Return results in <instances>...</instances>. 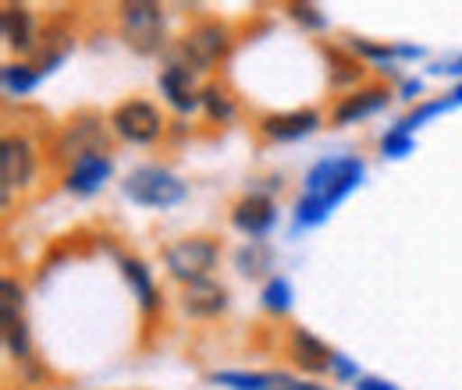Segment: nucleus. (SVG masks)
Wrapping results in <instances>:
<instances>
[{
	"instance_id": "5",
	"label": "nucleus",
	"mask_w": 462,
	"mask_h": 390,
	"mask_svg": "<svg viewBox=\"0 0 462 390\" xmlns=\"http://www.w3.org/2000/svg\"><path fill=\"white\" fill-rule=\"evenodd\" d=\"M111 150V124H104V117L97 113H79L71 124H64V132L54 142V160L71 168L82 157H104Z\"/></svg>"
},
{
	"instance_id": "19",
	"label": "nucleus",
	"mask_w": 462,
	"mask_h": 390,
	"mask_svg": "<svg viewBox=\"0 0 462 390\" xmlns=\"http://www.w3.org/2000/svg\"><path fill=\"white\" fill-rule=\"evenodd\" d=\"M199 107L207 111L210 121L225 124V121L235 117V96L228 93V86H221V82H207V86L199 89Z\"/></svg>"
},
{
	"instance_id": "31",
	"label": "nucleus",
	"mask_w": 462,
	"mask_h": 390,
	"mask_svg": "<svg viewBox=\"0 0 462 390\" xmlns=\"http://www.w3.org/2000/svg\"><path fill=\"white\" fill-rule=\"evenodd\" d=\"M423 50L420 47H395V57H420Z\"/></svg>"
},
{
	"instance_id": "25",
	"label": "nucleus",
	"mask_w": 462,
	"mask_h": 390,
	"mask_svg": "<svg viewBox=\"0 0 462 390\" xmlns=\"http://www.w3.org/2000/svg\"><path fill=\"white\" fill-rule=\"evenodd\" d=\"M348 50L359 57H366V60H377V64H392V57H395V47H384V43H370V40H348Z\"/></svg>"
},
{
	"instance_id": "18",
	"label": "nucleus",
	"mask_w": 462,
	"mask_h": 390,
	"mask_svg": "<svg viewBox=\"0 0 462 390\" xmlns=\"http://www.w3.org/2000/svg\"><path fill=\"white\" fill-rule=\"evenodd\" d=\"M324 57H328V82H331L335 89H342V86H356V82L366 75L363 60L352 54V50H342V47H324Z\"/></svg>"
},
{
	"instance_id": "23",
	"label": "nucleus",
	"mask_w": 462,
	"mask_h": 390,
	"mask_svg": "<svg viewBox=\"0 0 462 390\" xmlns=\"http://www.w3.org/2000/svg\"><path fill=\"white\" fill-rule=\"evenodd\" d=\"M331 217V210L320 203V199H313V195H299V203H295V227H313V223H324Z\"/></svg>"
},
{
	"instance_id": "20",
	"label": "nucleus",
	"mask_w": 462,
	"mask_h": 390,
	"mask_svg": "<svg viewBox=\"0 0 462 390\" xmlns=\"http://www.w3.org/2000/svg\"><path fill=\"white\" fill-rule=\"evenodd\" d=\"M0 78H4V93H7V96H25V93L36 89V82H40L43 75L36 71V64H29V60H14V64H4Z\"/></svg>"
},
{
	"instance_id": "14",
	"label": "nucleus",
	"mask_w": 462,
	"mask_h": 390,
	"mask_svg": "<svg viewBox=\"0 0 462 390\" xmlns=\"http://www.w3.org/2000/svg\"><path fill=\"white\" fill-rule=\"evenodd\" d=\"M157 86H161L164 100L178 113H192L199 107V89H196V71L192 68H185L178 60H168L164 71L157 75Z\"/></svg>"
},
{
	"instance_id": "26",
	"label": "nucleus",
	"mask_w": 462,
	"mask_h": 390,
	"mask_svg": "<svg viewBox=\"0 0 462 390\" xmlns=\"http://www.w3.org/2000/svg\"><path fill=\"white\" fill-rule=\"evenodd\" d=\"M285 11H289L302 29H313V32H317V29H324V25H328V18H324V11H320L317 4H289Z\"/></svg>"
},
{
	"instance_id": "1",
	"label": "nucleus",
	"mask_w": 462,
	"mask_h": 390,
	"mask_svg": "<svg viewBox=\"0 0 462 390\" xmlns=\"http://www.w3.org/2000/svg\"><path fill=\"white\" fill-rule=\"evenodd\" d=\"M117 36L139 57H153L168 47V18L157 0H128L117 7Z\"/></svg>"
},
{
	"instance_id": "21",
	"label": "nucleus",
	"mask_w": 462,
	"mask_h": 390,
	"mask_svg": "<svg viewBox=\"0 0 462 390\" xmlns=\"http://www.w3.org/2000/svg\"><path fill=\"white\" fill-rule=\"evenodd\" d=\"M235 263H238V270H242L245 277H263V274L274 267V252H271L263 241H249L245 249H238Z\"/></svg>"
},
{
	"instance_id": "10",
	"label": "nucleus",
	"mask_w": 462,
	"mask_h": 390,
	"mask_svg": "<svg viewBox=\"0 0 462 390\" xmlns=\"http://www.w3.org/2000/svg\"><path fill=\"white\" fill-rule=\"evenodd\" d=\"M285 351H289L291 366L302 369L306 376H328L331 366H335V351H331L320 337L310 334V331H302V327H291L289 331Z\"/></svg>"
},
{
	"instance_id": "16",
	"label": "nucleus",
	"mask_w": 462,
	"mask_h": 390,
	"mask_svg": "<svg viewBox=\"0 0 462 390\" xmlns=\"http://www.w3.org/2000/svg\"><path fill=\"white\" fill-rule=\"evenodd\" d=\"M111 177V157H82L71 168H64V188L71 195H93Z\"/></svg>"
},
{
	"instance_id": "30",
	"label": "nucleus",
	"mask_w": 462,
	"mask_h": 390,
	"mask_svg": "<svg viewBox=\"0 0 462 390\" xmlns=\"http://www.w3.org/2000/svg\"><path fill=\"white\" fill-rule=\"evenodd\" d=\"M423 93V86H420V78H409V82H402V96L405 100H416Z\"/></svg>"
},
{
	"instance_id": "22",
	"label": "nucleus",
	"mask_w": 462,
	"mask_h": 390,
	"mask_svg": "<svg viewBox=\"0 0 462 390\" xmlns=\"http://www.w3.org/2000/svg\"><path fill=\"white\" fill-rule=\"evenodd\" d=\"M263 309L274 316H285L291 309V284L285 277H267L263 284Z\"/></svg>"
},
{
	"instance_id": "15",
	"label": "nucleus",
	"mask_w": 462,
	"mask_h": 390,
	"mask_svg": "<svg viewBox=\"0 0 462 390\" xmlns=\"http://www.w3.org/2000/svg\"><path fill=\"white\" fill-rule=\"evenodd\" d=\"M388 100H392V89H388V86H363V89H352L348 96H342V100L335 104L331 124H338V128H342V124H356V121L377 113L381 107H388Z\"/></svg>"
},
{
	"instance_id": "29",
	"label": "nucleus",
	"mask_w": 462,
	"mask_h": 390,
	"mask_svg": "<svg viewBox=\"0 0 462 390\" xmlns=\"http://www.w3.org/2000/svg\"><path fill=\"white\" fill-rule=\"evenodd\" d=\"M434 75H462V57H456V60H441L438 68H434Z\"/></svg>"
},
{
	"instance_id": "4",
	"label": "nucleus",
	"mask_w": 462,
	"mask_h": 390,
	"mask_svg": "<svg viewBox=\"0 0 462 390\" xmlns=\"http://www.w3.org/2000/svg\"><path fill=\"white\" fill-rule=\"evenodd\" d=\"M125 195L139 206H150V210H171L178 203L189 199V185L164 168H135L125 177Z\"/></svg>"
},
{
	"instance_id": "24",
	"label": "nucleus",
	"mask_w": 462,
	"mask_h": 390,
	"mask_svg": "<svg viewBox=\"0 0 462 390\" xmlns=\"http://www.w3.org/2000/svg\"><path fill=\"white\" fill-rule=\"evenodd\" d=\"M412 150H416V142H412V135L402 132V128H392V132L381 139V153L392 157V160H402V157H409Z\"/></svg>"
},
{
	"instance_id": "6",
	"label": "nucleus",
	"mask_w": 462,
	"mask_h": 390,
	"mask_svg": "<svg viewBox=\"0 0 462 390\" xmlns=\"http://www.w3.org/2000/svg\"><path fill=\"white\" fill-rule=\"evenodd\" d=\"M0 334H4V348L14 362H32V340H29V327H25V291L14 277H4L0 284Z\"/></svg>"
},
{
	"instance_id": "28",
	"label": "nucleus",
	"mask_w": 462,
	"mask_h": 390,
	"mask_svg": "<svg viewBox=\"0 0 462 390\" xmlns=\"http://www.w3.org/2000/svg\"><path fill=\"white\" fill-rule=\"evenodd\" d=\"M356 390H399V387H392L388 380H377V376H359Z\"/></svg>"
},
{
	"instance_id": "32",
	"label": "nucleus",
	"mask_w": 462,
	"mask_h": 390,
	"mask_svg": "<svg viewBox=\"0 0 462 390\" xmlns=\"http://www.w3.org/2000/svg\"><path fill=\"white\" fill-rule=\"evenodd\" d=\"M302 390H324V387H317V384H302Z\"/></svg>"
},
{
	"instance_id": "9",
	"label": "nucleus",
	"mask_w": 462,
	"mask_h": 390,
	"mask_svg": "<svg viewBox=\"0 0 462 390\" xmlns=\"http://www.w3.org/2000/svg\"><path fill=\"white\" fill-rule=\"evenodd\" d=\"M0 32H4L7 50H14L18 57L40 54L43 32H40V25H36V14H32L25 4H4V7H0Z\"/></svg>"
},
{
	"instance_id": "2",
	"label": "nucleus",
	"mask_w": 462,
	"mask_h": 390,
	"mask_svg": "<svg viewBox=\"0 0 462 390\" xmlns=\"http://www.w3.org/2000/svg\"><path fill=\"white\" fill-rule=\"evenodd\" d=\"M231 47H235V36H231L228 25L217 22V18H207V22H196V25L174 43L171 60L192 68L196 75H207V71H214L217 64L228 60Z\"/></svg>"
},
{
	"instance_id": "27",
	"label": "nucleus",
	"mask_w": 462,
	"mask_h": 390,
	"mask_svg": "<svg viewBox=\"0 0 462 390\" xmlns=\"http://www.w3.org/2000/svg\"><path fill=\"white\" fill-rule=\"evenodd\" d=\"M331 376H338V380H359L356 366L348 362L346 355H338V351H335V366H331Z\"/></svg>"
},
{
	"instance_id": "13",
	"label": "nucleus",
	"mask_w": 462,
	"mask_h": 390,
	"mask_svg": "<svg viewBox=\"0 0 462 390\" xmlns=\"http://www.w3.org/2000/svg\"><path fill=\"white\" fill-rule=\"evenodd\" d=\"M181 309L192 320H217L228 309V287L221 280L207 277L181 287Z\"/></svg>"
},
{
	"instance_id": "12",
	"label": "nucleus",
	"mask_w": 462,
	"mask_h": 390,
	"mask_svg": "<svg viewBox=\"0 0 462 390\" xmlns=\"http://www.w3.org/2000/svg\"><path fill=\"white\" fill-rule=\"evenodd\" d=\"M320 111L313 107H299V111L285 113H267L260 117V135L263 139H274V142H295V139H306L320 128Z\"/></svg>"
},
{
	"instance_id": "17",
	"label": "nucleus",
	"mask_w": 462,
	"mask_h": 390,
	"mask_svg": "<svg viewBox=\"0 0 462 390\" xmlns=\"http://www.w3.org/2000/svg\"><path fill=\"white\" fill-rule=\"evenodd\" d=\"M117 263H121V274H125V280H128V287H132L139 309H143L146 316L157 313V309H161V291H157V284H153L150 267H146L143 259H135V256H121Z\"/></svg>"
},
{
	"instance_id": "3",
	"label": "nucleus",
	"mask_w": 462,
	"mask_h": 390,
	"mask_svg": "<svg viewBox=\"0 0 462 390\" xmlns=\"http://www.w3.org/2000/svg\"><path fill=\"white\" fill-rule=\"evenodd\" d=\"M221 263V241H214L210 234H189L178 238L164 249V267L181 287L207 280Z\"/></svg>"
},
{
	"instance_id": "8",
	"label": "nucleus",
	"mask_w": 462,
	"mask_h": 390,
	"mask_svg": "<svg viewBox=\"0 0 462 390\" xmlns=\"http://www.w3.org/2000/svg\"><path fill=\"white\" fill-rule=\"evenodd\" d=\"M0 177H4V210L11 206L14 188H29L36 177V146L25 135H4L0 142Z\"/></svg>"
},
{
	"instance_id": "7",
	"label": "nucleus",
	"mask_w": 462,
	"mask_h": 390,
	"mask_svg": "<svg viewBox=\"0 0 462 390\" xmlns=\"http://www.w3.org/2000/svg\"><path fill=\"white\" fill-rule=\"evenodd\" d=\"M107 124L117 139H125L132 146H150L164 135V113L150 100H121L107 117Z\"/></svg>"
},
{
	"instance_id": "11",
	"label": "nucleus",
	"mask_w": 462,
	"mask_h": 390,
	"mask_svg": "<svg viewBox=\"0 0 462 390\" xmlns=\"http://www.w3.org/2000/svg\"><path fill=\"white\" fill-rule=\"evenodd\" d=\"M231 223H235V231H242V234H249L253 241H260V238L271 234V227L278 223V206H274L271 195L249 192V195H242V199L231 206Z\"/></svg>"
}]
</instances>
